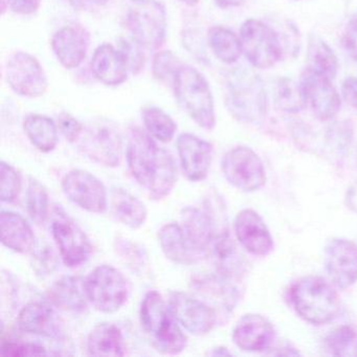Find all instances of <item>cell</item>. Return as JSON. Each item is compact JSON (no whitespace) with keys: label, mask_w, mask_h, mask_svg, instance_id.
Listing matches in <instances>:
<instances>
[{"label":"cell","mask_w":357,"mask_h":357,"mask_svg":"<svg viewBox=\"0 0 357 357\" xmlns=\"http://www.w3.org/2000/svg\"><path fill=\"white\" fill-rule=\"evenodd\" d=\"M47 300L56 308L72 313H84L89 308L85 280L75 275H64L47 292Z\"/></svg>","instance_id":"cell-24"},{"label":"cell","mask_w":357,"mask_h":357,"mask_svg":"<svg viewBox=\"0 0 357 357\" xmlns=\"http://www.w3.org/2000/svg\"><path fill=\"white\" fill-rule=\"evenodd\" d=\"M210 355H213V356H217V355H231V352L227 351V349L225 348H215L213 349L212 352L208 353Z\"/></svg>","instance_id":"cell-49"},{"label":"cell","mask_w":357,"mask_h":357,"mask_svg":"<svg viewBox=\"0 0 357 357\" xmlns=\"http://www.w3.org/2000/svg\"><path fill=\"white\" fill-rule=\"evenodd\" d=\"M208 38L213 53L223 63H235L243 53L240 37L225 26H213Z\"/></svg>","instance_id":"cell-30"},{"label":"cell","mask_w":357,"mask_h":357,"mask_svg":"<svg viewBox=\"0 0 357 357\" xmlns=\"http://www.w3.org/2000/svg\"><path fill=\"white\" fill-rule=\"evenodd\" d=\"M139 45L137 43L135 45H131L128 41H122V49L121 51L124 53L125 57L127 59V63H128L129 70L133 74H137L142 68L144 66V55L142 52L137 50Z\"/></svg>","instance_id":"cell-43"},{"label":"cell","mask_w":357,"mask_h":357,"mask_svg":"<svg viewBox=\"0 0 357 357\" xmlns=\"http://www.w3.org/2000/svg\"><path fill=\"white\" fill-rule=\"evenodd\" d=\"M0 234L3 245L20 254L32 252L37 244L34 231L28 221L11 211H1Z\"/></svg>","instance_id":"cell-25"},{"label":"cell","mask_w":357,"mask_h":357,"mask_svg":"<svg viewBox=\"0 0 357 357\" xmlns=\"http://www.w3.org/2000/svg\"><path fill=\"white\" fill-rule=\"evenodd\" d=\"M109 204L116 220L129 229H139L147 221L148 211L144 202L123 188H112Z\"/></svg>","instance_id":"cell-27"},{"label":"cell","mask_w":357,"mask_h":357,"mask_svg":"<svg viewBox=\"0 0 357 357\" xmlns=\"http://www.w3.org/2000/svg\"><path fill=\"white\" fill-rule=\"evenodd\" d=\"M173 89L179 105L198 126L208 131L215 128L214 97L208 81L199 70L183 64L175 77Z\"/></svg>","instance_id":"cell-4"},{"label":"cell","mask_w":357,"mask_h":357,"mask_svg":"<svg viewBox=\"0 0 357 357\" xmlns=\"http://www.w3.org/2000/svg\"><path fill=\"white\" fill-rule=\"evenodd\" d=\"M17 325L22 331L47 338L59 340L64 335L61 317L51 305L35 302L26 305L20 310Z\"/></svg>","instance_id":"cell-20"},{"label":"cell","mask_w":357,"mask_h":357,"mask_svg":"<svg viewBox=\"0 0 357 357\" xmlns=\"http://www.w3.org/2000/svg\"><path fill=\"white\" fill-rule=\"evenodd\" d=\"M227 104L229 112L241 122H262L267 114V98L260 79L248 75L240 76L231 84Z\"/></svg>","instance_id":"cell-12"},{"label":"cell","mask_w":357,"mask_h":357,"mask_svg":"<svg viewBox=\"0 0 357 357\" xmlns=\"http://www.w3.org/2000/svg\"><path fill=\"white\" fill-rule=\"evenodd\" d=\"M58 259L51 246L47 244H36L32 252L33 271L37 275L47 277L57 268Z\"/></svg>","instance_id":"cell-39"},{"label":"cell","mask_w":357,"mask_h":357,"mask_svg":"<svg viewBox=\"0 0 357 357\" xmlns=\"http://www.w3.org/2000/svg\"><path fill=\"white\" fill-rule=\"evenodd\" d=\"M1 355L3 356H43L47 355L45 347L39 346L33 342H13L7 340L1 344Z\"/></svg>","instance_id":"cell-40"},{"label":"cell","mask_w":357,"mask_h":357,"mask_svg":"<svg viewBox=\"0 0 357 357\" xmlns=\"http://www.w3.org/2000/svg\"><path fill=\"white\" fill-rule=\"evenodd\" d=\"M91 66L95 78L107 86H119L128 78L129 66L124 53L109 43L97 47Z\"/></svg>","instance_id":"cell-22"},{"label":"cell","mask_w":357,"mask_h":357,"mask_svg":"<svg viewBox=\"0 0 357 357\" xmlns=\"http://www.w3.org/2000/svg\"><path fill=\"white\" fill-rule=\"evenodd\" d=\"M87 352L93 356L126 355V342L120 328L112 323L96 326L87 337Z\"/></svg>","instance_id":"cell-28"},{"label":"cell","mask_w":357,"mask_h":357,"mask_svg":"<svg viewBox=\"0 0 357 357\" xmlns=\"http://www.w3.org/2000/svg\"><path fill=\"white\" fill-rule=\"evenodd\" d=\"M24 130L31 143L43 153L55 150L58 145V125L43 114H30L24 121Z\"/></svg>","instance_id":"cell-29"},{"label":"cell","mask_w":357,"mask_h":357,"mask_svg":"<svg viewBox=\"0 0 357 357\" xmlns=\"http://www.w3.org/2000/svg\"><path fill=\"white\" fill-rule=\"evenodd\" d=\"M0 170H1L0 199L3 202L11 204V202H15L20 196L22 185V176L13 166L6 162H1Z\"/></svg>","instance_id":"cell-38"},{"label":"cell","mask_w":357,"mask_h":357,"mask_svg":"<svg viewBox=\"0 0 357 357\" xmlns=\"http://www.w3.org/2000/svg\"><path fill=\"white\" fill-rule=\"evenodd\" d=\"M235 233L238 241L250 254L264 257L273 252V237L262 217L255 211L246 208L237 215Z\"/></svg>","instance_id":"cell-19"},{"label":"cell","mask_w":357,"mask_h":357,"mask_svg":"<svg viewBox=\"0 0 357 357\" xmlns=\"http://www.w3.org/2000/svg\"><path fill=\"white\" fill-rule=\"evenodd\" d=\"M6 80L12 91L24 98H39L49 89V79L40 62L31 54L18 51L6 63Z\"/></svg>","instance_id":"cell-10"},{"label":"cell","mask_w":357,"mask_h":357,"mask_svg":"<svg viewBox=\"0 0 357 357\" xmlns=\"http://www.w3.org/2000/svg\"><path fill=\"white\" fill-rule=\"evenodd\" d=\"M347 200H348L349 206L355 212H357V185H354V188L349 191L348 197H347Z\"/></svg>","instance_id":"cell-48"},{"label":"cell","mask_w":357,"mask_h":357,"mask_svg":"<svg viewBox=\"0 0 357 357\" xmlns=\"http://www.w3.org/2000/svg\"><path fill=\"white\" fill-rule=\"evenodd\" d=\"M307 68L333 80L338 72V61L331 47L319 37L312 36L309 40L307 53Z\"/></svg>","instance_id":"cell-31"},{"label":"cell","mask_w":357,"mask_h":357,"mask_svg":"<svg viewBox=\"0 0 357 357\" xmlns=\"http://www.w3.org/2000/svg\"><path fill=\"white\" fill-rule=\"evenodd\" d=\"M79 149L86 158L102 166H120L123 142L120 133L107 123H93L84 128L79 141Z\"/></svg>","instance_id":"cell-11"},{"label":"cell","mask_w":357,"mask_h":357,"mask_svg":"<svg viewBox=\"0 0 357 357\" xmlns=\"http://www.w3.org/2000/svg\"><path fill=\"white\" fill-rule=\"evenodd\" d=\"M342 43L347 55L357 61V17L349 22L342 35Z\"/></svg>","instance_id":"cell-42"},{"label":"cell","mask_w":357,"mask_h":357,"mask_svg":"<svg viewBox=\"0 0 357 357\" xmlns=\"http://www.w3.org/2000/svg\"><path fill=\"white\" fill-rule=\"evenodd\" d=\"M139 319L144 331L158 352L176 355L185 350L187 335L160 292L151 290L145 294L139 309Z\"/></svg>","instance_id":"cell-2"},{"label":"cell","mask_w":357,"mask_h":357,"mask_svg":"<svg viewBox=\"0 0 357 357\" xmlns=\"http://www.w3.org/2000/svg\"><path fill=\"white\" fill-rule=\"evenodd\" d=\"M273 326L260 314H245L236 324L233 340L238 348L250 352L266 350L275 340Z\"/></svg>","instance_id":"cell-21"},{"label":"cell","mask_w":357,"mask_h":357,"mask_svg":"<svg viewBox=\"0 0 357 357\" xmlns=\"http://www.w3.org/2000/svg\"><path fill=\"white\" fill-rule=\"evenodd\" d=\"M109 0H68V3L77 11L91 12L101 9Z\"/></svg>","instance_id":"cell-46"},{"label":"cell","mask_w":357,"mask_h":357,"mask_svg":"<svg viewBox=\"0 0 357 357\" xmlns=\"http://www.w3.org/2000/svg\"><path fill=\"white\" fill-rule=\"evenodd\" d=\"M126 24L133 41L142 49H160L166 40V9L158 0H130Z\"/></svg>","instance_id":"cell-5"},{"label":"cell","mask_w":357,"mask_h":357,"mask_svg":"<svg viewBox=\"0 0 357 357\" xmlns=\"http://www.w3.org/2000/svg\"><path fill=\"white\" fill-rule=\"evenodd\" d=\"M183 66L178 57L171 51L158 52L153 58L152 73L154 78L160 83L170 84L173 86L175 77L179 68Z\"/></svg>","instance_id":"cell-37"},{"label":"cell","mask_w":357,"mask_h":357,"mask_svg":"<svg viewBox=\"0 0 357 357\" xmlns=\"http://www.w3.org/2000/svg\"><path fill=\"white\" fill-rule=\"evenodd\" d=\"M142 120L147 132L153 139L169 143L174 139L176 123L167 112L155 106H148L142 110Z\"/></svg>","instance_id":"cell-32"},{"label":"cell","mask_w":357,"mask_h":357,"mask_svg":"<svg viewBox=\"0 0 357 357\" xmlns=\"http://www.w3.org/2000/svg\"><path fill=\"white\" fill-rule=\"evenodd\" d=\"M325 267L332 283L340 289L357 281V244L351 240H330L325 248Z\"/></svg>","instance_id":"cell-16"},{"label":"cell","mask_w":357,"mask_h":357,"mask_svg":"<svg viewBox=\"0 0 357 357\" xmlns=\"http://www.w3.org/2000/svg\"><path fill=\"white\" fill-rule=\"evenodd\" d=\"M342 93L344 99L357 109V78H347L342 83Z\"/></svg>","instance_id":"cell-45"},{"label":"cell","mask_w":357,"mask_h":357,"mask_svg":"<svg viewBox=\"0 0 357 357\" xmlns=\"http://www.w3.org/2000/svg\"><path fill=\"white\" fill-rule=\"evenodd\" d=\"M26 206L29 215L35 223L43 225L47 221L50 210L49 193L47 188L33 177L29 181Z\"/></svg>","instance_id":"cell-34"},{"label":"cell","mask_w":357,"mask_h":357,"mask_svg":"<svg viewBox=\"0 0 357 357\" xmlns=\"http://www.w3.org/2000/svg\"><path fill=\"white\" fill-rule=\"evenodd\" d=\"M91 37L79 24L62 26L52 37L51 45L58 61L63 68L74 70L86 59Z\"/></svg>","instance_id":"cell-18"},{"label":"cell","mask_w":357,"mask_h":357,"mask_svg":"<svg viewBox=\"0 0 357 357\" xmlns=\"http://www.w3.org/2000/svg\"><path fill=\"white\" fill-rule=\"evenodd\" d=\"M296 312L313 325H325L337 317L340 298L329 282L321 277L302 278L289 290Z\"/></svg>","instance_id":"cell-3"},{"label":"cell","mask_w":357,"mask_h":357,"mask_svg":"<svg viewBox=\"0 0 357 357\" xmlns=\"http://www.w3.org/2000/svg\"><path fill=\"white\" fill-rule=\"evenodd\" d=\"M41 0H7L8 8L20 15H32L40 8Z\"/></svg>","instance_id":"cell-44"},{"label":"cell","mask_w":357,"mask_h":357,"mask_svg":"<svg viewBox=\"0 0 357 357\" xmlns=\"http://www.w3.org/2000/svg\"><path fill=\"white\" fill-rule=\"evenodd\" d=\"M215 5L220 9H231L243 5L245 0H214Z\"/></svg>","instance_id":"cell-47"},{"label":"cell","mask_w":357,"mask_h":357,"mask_svg":"<svg viewBox=\"0 0 357 357\" xmlns=\"http://www.w3.org/2000/svg\"><path fill=\"white\" fill-rule=\"evenodd\" d=\"M114 250L124 261L125 264L133 271L139 273L147 266L149 261L147 250L137 242L131 241L127 238L116 237L114 240Z\"/></svg>","instance_id":"cell-36"},{"label":"cell","mask_w":357,"mask_h":357,"mask_svg":"<svg viewBox=\"0 0 357 357\" xmlns=\"http://www.w3.org/2000/svg\"><path fill=\"white\" fill-rule=\"evenodd\" d=\"M300 85L306 105L319 120L329 121L338 114L342 102L332 80L306 68Z\"/></svg>","instance_id":"cell-15"},{"label":"cell","mask_w":357,"mask_h":357,"mask_svg":"<svg viewBox=\"0 0 357 357\" xmlns=\"http://www.w3.org/2000/svg\"><path fill=\"white\" fill-rule=\"evenodd\" d=\"M244 55L254 68L267 70L275 66L283 56L279 35L259 20H246L240 29Z\"/></svg>","instance_id":"cell-7"},{"label":"cell","mask_w":357,"mask_h":357,"mask_svg":"<svg viewBox=\"0 0 357 357\" xmlns=\"http://www.w3.org/2000/svg\"><path fill=\"white\" fill-rule=\"evenodd\" d=\"M52 234L66 266L76 268L91 259L93 254L91 240L61 206L54 210Z\"/></svg>","instance_id":"cell-8"},{"label":"cell","mask_w":357,"mask_h":357,"mask_svg":"<svg viewBox=\"0 0 357 357\" xmlns=\"http://www.w3.org/2000/svg\"><path fill=\"white\" fill-rule=\"evenodd\" d=\"M223 176L229 185L243 192H254L266 183L264 165L258 154L239 146L227 151L221 162Z\"/></svg>","instance_id":"cell-9"},{"label":"cell","mask_w":357,"mask_h":357,"mask_svg":"<svg viewBox=\"0 0 357 357\" xmlns=\"http://www.w3.org/2000/svg\"><path fill=\"white\" fill-rule=\"evenodd\" d=\"M87 298L93 308L103 313L120 310L128 300L130 286L116 267L103 264L93 268L85 279Z\"/></svg>","instance_id":"cell-6"},{"label":"cell","mask_w":357,"mask_h":357,"mask_svg":"<svg viewBox=\"0 0 357 357\" xmlns=\"http://www.w3.org/2000/svg\"><path fill=\"white\" fill-rule=\"evenodd\" d=\"M58 128L70 143H77L82 135L84 126L72 114L62 112L58 116Z\"/></svg>","instance_id":"cell-41"},{"label":"cell","mask_w":357,"mask_h":357,"mask_svg":"<svg viewBox=\"0 0 357 357\" xmlns=\"http://www.w3.org/2000/svg\"><path fill=\"white\" fill-rule=\"evenodd\" d=\"M158 237L165 256L176 264H195L202 259V255L190 245L178 223L162 225L158 231Z\"/></svg>","instance_id":"cell-26"},{"label":"cell","mask_w":357,"mask_h":357,"mask_svg":"<svg viewBox=\"0 0 357 357\" xmlns=\"http://www.w3.org/2000/svg\"><path fill=\"white\" fill-rule=\"evenodd\" d=\"M177 152L181 170L189 181L198 183L208 177L213 160V146L192 133L177 139Z\"/></svg>","instance_id":"cell-17"},{"label":"cell","mask_w":357,"mask_h":357,"mask_svg":"<svg viewBox=\"0 0 357 357\" xmlns=\"http://www.w3.org/2000/svg\"><path fill=\"white\" fill-rule=\"evenodd\" d=\"M181 3H185V5L189 6V7H195L199 0H179Z\"/></svg>","instance_id":"cell-50"},{"label":"cell","mask_w":357,"mask_h":357,"mask_svg":"<svg viewBox=\"0 0 357 357\" xmlns=\"http://www.w3.org/2000/svg\"><path fill=\"white\" fill-rule=\"evenodd\" d=\"M62 191L79 208L93 214H104L108 208V193L104 183L89 171L74 169L64 175Z\"/></svg>","instance_id":"cell-13"},{"label":"cell","mask_w":357,"mask_h":357,"mask_svg":"<svg viewBox=\"0 0 357 357\" xmlns=\"http://www.w3.org/2000/svg\"><path fill=\"white\" fill-rule=\"evenodd\" d=\"M275 101L280 109L289 114L301 112L307 106L301 85L286 78L278 81Z\"/></svg>","instance_id":"cell-33"},{"label":"cell","mask_w":357,"mask_h":357,"mask_svg":"<svg viewBox=\"0 0 357 357\" xmlns=\"http://www.w3.org/2000/svg\"><path fill=\"white\" fill-rule=\"evenodd\" d=\"M325 349L333 356H356L357 333L353 328L342 326L325 338Z\"/></svg>","instance_id":"cell-35"},{"label":"cell","mask_w":357,"mask_h":357,"mask_svg":"<svg viewBox=\"0 0 357 357\" xmlns=\"http://www.w3.org/2000/svg\"><path fill=\"white\" fill-rule=\"evenodd\" d=\"M129 171L151 199L160 200L170 195L177 181L174 158L158 145L153 137L133 127L126 148Z\"/></svg>","instance_id":"cell-1"},{"label":"cell","mask_w":357,"mask_h":357,"mask_svg":"<svg viewBox=\"0 0 357 357\" xmlns=\"http://www.w3.org/2000/svg\"><path fill=\"white\" fill-rule=\"evenodd\" d=\"M168 303L181 327L193 335H206L212 331L218 321L216 310L198 296L173 291Z\"/></svg>","instance_id":"cell-14"},{"label":"cell","mask_w":357,"mask_h":357,"mask_svg":"<svg viewBox=\"0 0 357 357\" xmlns=\"http://www.w3.org/2000/svg\"><path fill=\"white\" fill-rule=\"evenodd\" d=\"M181 227L190 245L202 256H206L217 233L210 213L195 206H187L181 213Z\"/></svg>","instance_id":"cell-23"}]
</instances>
